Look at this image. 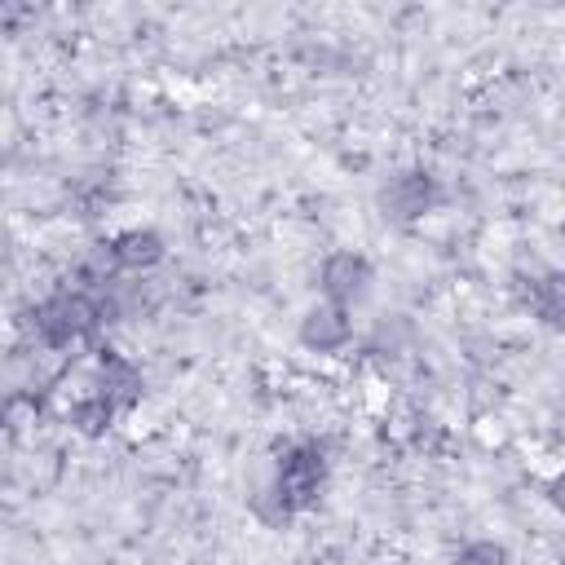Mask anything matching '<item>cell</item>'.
Instances as JSON below:
<instances>
[{
    "mask_svg": "<svg viewBox=\"0 0 565 565\" xmlns=\"http://www.w3.org/2000/svg\"><path fill=\"white\" fill-rule=\"evenodd\" d=\"M353 340V322H349V309L344 305H313L305 318H300V344L313 349V353H335Z\"/></svg>",
    "mask_w": 565,
    "mask_h": 565,
    "instance_id": "obj_5",
    "label": "cell"
},
{
    "mask_svg": "<svg viewBox=\"0 0 565 565\" xmlns=\"http://www.w3.org/2000/svg\"><path fill=\"white\" fill-rule=\"evenodd\" d=\"M26 318V331L49 344V349H71L79 340H88L102 322V305L88 296V291H57L49 300H40L35 309L22 313Z\"/></svg>",
    "mask_w": 565,
    "mask_h": 565,
    "instance_id": "obj_1",
    "label": "cell"
},
{
    "mask_svg": "<svg viewBox=\"0 0 565 565\" xmlns=\"http://www.w3.org/2000/svg\"><path fill=\"white\" fill-rule=\"evenodd\" d=\"M115 415H119V411H115L102 393H84V397L71 406V415H66V419H71V428H75V433H84V437H102V433L115 424Z\"/></svg>",
    "mask_w": 565,
    "mask_h": 565,
    "instance_id": "obj_8",
    "label": "cell"
},
{
    "mask_svg": "<svg viewBox=\"0 0 565 565\" xmlns=\"http://www.w3.org/2000/svg\"><path fill=\"white\" fill-rule=\"evenodd\" d=\"M115 274H119V265H115L110 238L93 243V247L84 252V260H79V278H84V287H106V282H110Z\"/></svg>",
    "mask_w": 565,
    "mask_h": 565,
    "instance_id": "obj_9",
    "label": "cell"
},
{
    "mask_svg": "<svg viewBox=\"0 0 565 565\" xmlns=\"http://www.w3.org/2000/svg\"><path fill=\"white\" fill-rule=\"evenodd\" d=\"M318 287H322V296L331 305H344L349 309L371 287V260L362 252H331L322 260V269H318Z\"/></svg>",
    "mask_w": 565,
    "mask_h": 565,
    "instance_id": "obj_3",
    "label": "cell"
},
{
    "mask_svg": "<svg viewBox=\"0 0 565 565\" xmlns=\"http://www.w3.org/2000/svg\"><path fill=\"white\" fill-rule=\"evenodd\" d=\"M93 393H102L124 415V411H132L141 402V371L128 358H119V353H102L97 358V384H93Z\"/></svg>",
    "mask_w": 565,
    "mask_h": 565,
    "instance_id": "obj_7",
    "label": "cell"
},
{
    "mask_svg": "<svg viewBox=\"0 0 565 565\" xmlns=\"http://www.w3.org/2000/svg\"><path fill=\"white\" fill-rule=\"evenodd\" d=\"M455 565H508V547L494 543V539H477V543H463Z\"/></svg>",
    "mask_w": 565,
    "mask_h": 565,
    "instance_id": "obj_11",
    "label": "cell"
},
{
    "mask_svg": "<svg viewBox=\"0 0 565 565\" xmlns=\"http://www.w3.org/2000/svg\"><path fill=\"white\" fill-rule=\"evenodd\" d=\"M110 252H115L119 274H146V269H154L168 256V243L150 225H128V230H119L110 238Z\"/></svg>",
    "mask_w": 565,
    "mask_h": 565,
    "instance_id": "obj_6",
    "label": "cell"
},
{
    "mask_svg": "<svg viewBox=\"0 0 565 565\" xmlns=\"http://www.w3.org/2000/svg\"><path fill=\"white\" fill-rule=\"evenodd\" d=\"M433 203H437V181H433L428 172H419V168L397 172V177L380 190V207H384V216H393V221H419Z\"/></svg>",
    "mask_w": 565,
    "mask_h": 565,
    "instance_id": "obj_4",
    "label": "cell"
},
{
    "mask_svg": "<svg viewBox=\"0 0 565 565\" xmlns=\"http://www.w3.org/2000/svg\"><path fill=\"white\" fill-rule=\"evenodd\" d=\"M327 486V455L313 446V441H300L291 446L282 459H278V472H274V486L265 490L274 503H278V516H296V512H309L318 503Z\"/></svg>",
    "mask_w": 565,
    "mask_h": 565,
    "instance_id": "obj_2",
    "label": "cell"
},
{
    "mask_svg": "<svg viewBox=\"0 0 565 565\" xmlns=\"http://www.w3.org/2000/svg\"><path fill=\"white\" fill-rule=\"evenodd\" d=\"M530 305L543 322H561V309H565V287H561V274H543L534 287H530Z\"/></svg>",
    "mask_w": 565,
    "mask_h": 565,
    "instance_id": "obj_10",
    "label": "cell"
}]
</instances>
